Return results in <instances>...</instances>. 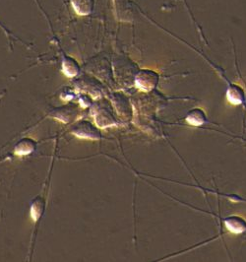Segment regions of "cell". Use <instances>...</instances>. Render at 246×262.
Instances as JSON below:
<instances>
[{"label":"cell","mask_w":246,"mask_h":262,"mask_svg":"<svg viewBox=\"0 0 246 262\" xmlns=\"http://www.w3.org/2000/svg\"><path fill=\"white\" fill-rule=\"evenodd\" d=\"M63 66H64V71H66L67 73H68V71H69L70 76H71V75H74V74L76 73V71L78 70V65H77V63L75 62V60L72 59V58H66V59L64 60Z\"/></svg>","instance_id":"2"},{"label":"cell","mask_w":246,"mask_h":262,"mask_svg":"<svg viewBox=\"0 0 246 262\" xmlns=\"http://www.w3.org/2000/svg\"><path fill=\"white\" fill-rule=\"evenodd\" d=\"M72 6L78 15L87 16L92 13L95 0H71Z\"/></svg>","instance_id":"1"}]
</instances>
